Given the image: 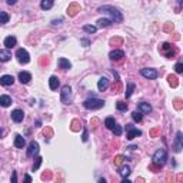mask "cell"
<instances>
[{
    "label": "cell",
    "instance_id": "1",
    "mask_svg": "<svg viewBox=\"0 0 183 183\" xmlns=\"http://www.w3.org/2000/svg\"><path fill=\"white\" fill-rule=\"evenodd\" d=\"M97 11L109 15L110 17H112V22L113 23H122V22H123V15H122V13H120V11L117 10L116 7H113V6H109V4H106V6H100Z\"/></svg>",
    "mask_w": 183,
    "mask_h": 183
},
{
    "label": "cell",
    "instance_id": "2",
    "mask_svg": "<svg viewBox=\"0 0 183 183\" xmlns=\"http://www.w3.org/2000/svg\"><path fill=\"white\" fill-rule=\"evenodd\" d=\"M153 164H156V166H159V168H162L164 163H166V160H168V152L164 149H159L155 152L153 155Z\"/></svg>",
    "mask_w": 183,
    "mask_h": 183
},
{
    "label": "cell",
    "instance_id": "3",
    "mask_svg": "<svg viewBox=\"0 0 183 183\" xmlns=\"http://www.w3.org/2000/svg\"><path fill=\"white\" fill-rule=\"evenodd\" d=\"M83 106L86 109H89V110H97V109H102L105 106V102L100 100V99H96V97H92V99L85 100Z\"/></svg>",
    "mask_w": 183,
    "mask_h": 183
},
{
    "label": "cell",
    "instance_id": "4",
    "mask_svg": "<svg viewBox=\"0 0 183 183\" xmlns=\"http://www.w3.org/2000/svg\"><path fill=\"white\" fill-rule=\"evenodd\" d=\"M16 57L19 60V63H22V64H27L30 62V56H29V53H27L26 49H17Z\"/></svg>",
    "mask_w": 183,
    "mask_h": 183
},
{
    "label": "cell",
    "instance_id": "5",
    "mask_svg": "<svg viewBox=\"0 0 183 183\" xmlns=\"http://www.w3.org/2000/svg\"><path fill=\"white\" fill-rule=\"evenodd\" d=\"M70 97H72V87L69 85L62 87V94H60V100L63 102L64 105H69L70 102Z\"/></svg>",
    "mask_w": 183,
    "mask_h": 183
},
{
    "label": "cell",
    "instance_id": "6",
    "mask_svg": "<svg viewBox=\"0 0 183 183\" xmlns=\"http://www.w3.org/2000/svg\"><path fill=\"white\" fill-rule=\"evenodd\" d=\"M39 152H40V146H39L37 142H30L29 143V147H27V156L29 157H34L37 156Z\"/></svg>",
    "mask_w": 183,
    "mask_h": 183
},
{
    "label": "cell",
    "instance_id": "7",
    "mask_svg": "<svg viewBox=\"0 0 183 183\" xmlns=\"http://www.w3.org/2000/svg\"><path fill=\"white\" fill-rule=\"evenodd\" d=\"M140 75L143 76L145 79H149V80H153V79H156L157 76H159V73H157L155 69H149V68H145L140 70Z\"/></svg>",
    "mask_w": 183,
    "mask_h": 183
},
{
    "label": "cell",
    "instance_id": "8",
    "mask_svg": "<svg viewBox=\"0 0 183 183\" xmlns=\"http://www.w3.org/2000/svg\"><path fill=\"white\" fill-rule=\"evenodd\" d=\"M10 115H11V120L16 122V123H20V122H23V119H24V113H23V110H20V109H15Z\"/></svg>",
    "mask_w": 183,
    "mask_h": 183
},
{
    "label": "cell",
    "instance_id": "9",
    "mask_svg": "<svg viewBox=\"0 0 183 183\" xmlns=\"http://www.w3.org/2000/svg\"><path fill=\"white\" fill-rule=\"evenodd\" d=\"M15 83V77L11 75H4L0 77V85L2 86H11Z\"/></svg>",
    "mask_w": 183,
    "mask_h": 183
},
{
    "label": "cell",
    "instance_id": "10",
    "mask_svg": "<svg viewBox=\"0 0 183 183\" xmlns=\"http://www.w3.org/2000/svg\"><path fill=\"white\" fill-rule=\"evenodd\" d=\"M11 59V53L9 49H2L0 50V63H6Z\"/></svg>",
    "mask_w": 183,
    "mask_h": 183
},
{
    "label": "cell",
    "instance_id": "11",
    "mask_svg": "<svg viewBox=\"0 0 183 183\" xmlns=\"http://www.w3.org/2000/svg\"><path fill=\"white\" fill-rule=\"evenodd\" d=\"M109 57H110V60H120L124 57V52L116 49V50H112V52L109 53Z\"/></svg>",
    "mask_w": 183,
    "mask_h": 183
},
{
    "label": "cell",
    "instance_id": "12",
    "mask_svg": "<svg viewBox=\"0 0 183 183\" xmlns=\"http://www.w3.org/2000/svg\"><path fill=\"white\" fill-rule=\"evenodd\" d=\"M60 86V80L57 76H50V79H49V87L52 90H57V87Z\"/></svg>",
    "mask_w": 183,
    "mask_h": 183
},
{
    "label": "cell",
    "instance_id": "13",
    "mask_svg": "<svg viewBox=\"0 0 183 183\" xmlns=\"http://www.w3.org/2000/svg\"><path fill=\"white\" fill-rule=\"evenodd\" d=\"M19 80H20V83H23V85H27V83L32 80V75H30L29 72H20Z\"/></svg>",
    "mask_w": 183,
    "mask_h": 183
},
{
    "label": "cell",
    "instance_id": "14",
    "mask_svg": "<svg viewBox=\"0 0 183 183\" xmlns=\"http://www.w3.org/2000/svg\"><path fill=\"white\" fill-rule=\"evenodd\" d=\"M57 64H59V68L63 69V70H69V69L72 68V63L68 59H64V57H60V59L57 60Z\"/></svg>",
    "mask_w": 183,
    "mask_h": 183
},
{
    "label": "cell",
    "instance_id": "15",
    "mask_svg": "<svg viewBox=\"0 0 183 183\" xmlns=\"http://www.w3.org/2000/svg\"><path fill=\"white\" fill-rule=\"evenodd\" d=\"M107 87H109V80L107 79L106 77L99 79V82H97V89H99V92H105Z\"/></svg>",
    "mask_w": 183,
    "mask_h": 183
},
{
    "label": "cell",
    "instance_id": "16",
    "mask_svg": "<svg viewBox=\"0 0 183 183\" xmlns=\"http://www.w3.org/2000/svg\"><path fill=\"white\" fill-rule=\"evenodd\" d=\"M137 110L140 113H150L152 112V106L149 103H146V102H142V103L137 105Z\"/></svg>",
    "mask_w": 183,
    "mask_h": 183
},
{
    "label": "cell",
    "instance_id": "17",
    "mask_svg": "<svg viewBox=\"0 0 183 183\" xmlns=\"http://www.w3.org/2000/svg\"><path fill=\"white\" fill-rule=\"evenodd\" d=\"M140 135H142V132L137 130V129H135V127H132L130 130H127V136H126V137L129 139V140H133V139H136L137 136H140Z\"/></svg>",
    "mask_w": 183,
    "mask_h": 183
},
{
    "label": "cell",
    "instance_id": "18",
    "mask_svg": "<svg viewBox=\"0 0 183 183\" xmlns=\"http://www.w3.org/2000/svg\"><path fill=\"white\" fill-rule=\"evenodd\" d=\"M182 150V132H177L176 133V142H175V152L179 153Z\"/></svg>",
    "mask_w": 183,
    "mask_h": 183
},
{
    "label": "cell",
    "instance_id": "19",
    "mask_svg": "<svg viewBox=\"0 0 183 183\" xmlns=\"http://www.w3.org/2000/svg\"><path fill=\"white\" fill-rule=\"evenodd\" d=\"M11 105V97L7 96V94H3V96H0V106L2 107H9Z\"/></svg>",
    "mask_w": 183,
    "mask_h": 183
},
{
    "label": "cell",
    "instance_id": "20",
    "mask_svg": "<svg viewBox=\"0 0 183 183\" xmlns=\"http://www.w3.org/2000/svg\"><path fill=\"white\" fill-rule=\"evenodd\" d=\"M16 43H17V40H16L15 36H9V37L4 39V46H6V49H11L15 47Z\"/></svg>",
    "mask_w": 183,
    "mask_h": 183
},
{
    "label": "cell",
    "instance_id": "21",
    "mask_svg": "<svg viewBox=\"0 0 183 183\" xmlns=\"http://www.w3.org/2000/svg\"><path fill=\"white\" fill-rule=\"evenodd\" d=\"M24 145H26V140H24V137H23L22 135H16V137H15V146H16V147L23 149V147H24Z\"/></svg>",
    "mask_w": 183,
    "mask_h": 183
},
{
    "label": "cell",
    "instance_id": "22",
    "mask_svg": "<svg viewBox=\"0 0 183 183\" xmlns=\"http://www.w3.org/2000/svg\"><path fill=\"white\" fill-rule=\"evenodd\" d=\"M53 7V0H41L40 3V9L41 10H49Z\"/></svg>",
    "mask_w": 183,
    "mask_h": 183
},
{
    "label": "cell",
    "instance_id": "23",
    "mask_svg": "<svg viewBox=\"0 0 183 183\" xmlns=\"http://www.w3.org/2000/svg\"><path fill=\"white\" fill-rule=\"evenodd\" d=\"M112 20H109V19H99L97 20V26L96 27H109V26H112Z\"/></svg>",
    "mask_w": 183,
    "mask_h": 183
},
{
    "label": "cell",
    "instance_id": "24",
    "mask_svg": "<svg viewBox=\"0 0 183 183\" xmlns=\"http://www.w3.org/2000/svg\"><path fill=\"white\" fill-rule=\"evenodd\" d=\"M130 168H129V166H126V164H124V166H122V168L119 169V175L122 176V177H127V176L130 175Z\"/></svg>",
    "mask_w": 183,
    "mask_h": 183
},
{
    "label": "cell",
    "instance_id": "25",
    "mask_svg": "<svg viewBox=\"0 0 183 183\" xmlns=\"http://www.w3.org/2000/svg\"><path fill=\"white\" fill-rule=\"evenodd\" d=\"M115 124H116L115 117H106V120H105V126L107 127V129H110V130H112L113 127H115Z\"/></svg>",
    "mask_w": 183,
    "mask_h": 183
},
{
    "label": "cell",
    "instance_id": "26",
    "mask_svg": "<svg viewBox=\"0 0 183 183\" xmlns=\"http://www.w3.org/2000/svg\"><path fill=\"white\" fill-rule=\"evenodd\" d=\"M133 90H135V83H127V89H126V92H124V96H126V99H129V97L132 96Z\"/></svg>",
    "mask_w": 183,
    "mask_h": 183
},
{
    "label": "cell",
    "instance_id": "27",
    "mask_svg": "<svg viewBox=\"0 0 183 183\" xmlns=\"http://www.w3.org/2000/svg\"><path fill=\"white\" fill-rule=\"evenodd\" d=\"M83 30H85V32H87V33H96V30H97V27L96 26H93V24H85V26H83Z\"/></svg>",
    "mask_w": 183,
    "mask_h": 183
},
{
    "label": "cell",
    "instance_id": "28",
    "mask_svg": "<svg viewBox=\"0 0 183 183\" xmlns=\"http://www.w3.org/2000/svg\"><path fill=\"white\" fill-rule=\"evenodd\" d=\"M116 109H117V110H120V112H126V110H127V105L124 103V102L119 100L117 103H116Z\"/></svg>",
    "mask_w": 183,
    "mask_h": 183
},
{
    "label": "cell",
    "instance_id": "29",
    "mask_svg": "<svg viewBox=\"0 0 183 183\" xmlns=\"http://www.w3.org/2000/svg\"><path fill=\"white\" fill-rule=\"evenodd\" d=\"M7 22H9V15L6 11H0V24H4Z\"/></svg>",
    "mask_w": 183,
    "mask_h": 183
},
{
    "label": "cell",
    "instance_id": "30",
    "mask_svg": "<svg viewBox=\"0 0 183 183\" xmlns=\"http://www.w3.org/2000/svg\"><path fill=\"white\" fill-rule=\"evenodd\" d=\"M132 119L135 120V122H140V120H142V113L139 112V110L137 112H133L132 113Z\"/></svg>",
    "mask_w": 183,
    "mask_h": 183
},
{
    "label": "cell",
    "instance_id": "31",
    "mask_svg": "<svg viewBox=\"0 0 183 183\" xmlns=\"http://www.w3.org/2000/svg\"><path fill=\"white\" fill-rule=\"evenodd\" d=\"M41 160H43V159H41L40 156H37V157H36V162H34V164H33V172H34V170H37V169L40 168Z\"/></svg>",
    "mask_w": 183,
    "mask_h": 183
},
{
    "label": "cell",
    "instance_id": "32",
    "mask_svg": "<svg viewBox=\"0 0 183 183\" xmlns=\"http://www.w3.org/2000/svg\"><path fill=\"white\" fill-rule=\"evenodd\" d=\"M112 130H113V133H115L116 136H120L122 133H123V129H122V126H116V124H115V127H113Z\"/></svg>",
    "mask_w": 183,
    "mask_h": 183
},
{
    "label": "cell",
    "instance_id": "33",
    "mask_svg": "<svg viewBox=\"0 0 183 183\" xmlns=\"http://www.w3.org/2000/svg\"><path fill=\"white\" fill-rule=\"evenodd\" d=\"M169 83H170V86H173V87H176L177 86V79L175 77V76H169Z\"/></svg>",
    "mask_w": 183,
    "mask_h": 183
},
{
    "label": "cell",
    "instance_id": "34",
    "mask_svg": "<svg viewBox=\"0 0 183 183\" xmlns=\"http://www.w3.org/2000/svg\"><path fill=\"white\" fill-rule=\"evenodd\" d=\"M175 70H176V73H182L183 72V64L182 63H176Z\"/></svg>",
    "mask_w": 183,
    "mask_h": 183
},
{
    "label": "cell",
    "instance_id": "35",
    "mask_svg": "<svg viewBox=\"0 0 183 183\" xmlns=\"http://www.w3.org/2000/svg\"><path fill=\"white\" fill-rule=\"evenodd\" d=\"M123 159H124L123 156H117V157H116V159H115V164H116V166H117V164H120V163H122V160H123Z\"/></svg>",
    "mask_w": 183,
    "mask_h": 183
},
{
    "label": "cell",
    "instance_id": "36",
    "mask_svg": "<svg viewBox=\"0 0 183 183\" xmlns=\"http://www.w3.org/2000/svg\"><path fill=\"white\" fill-rule=\"evenodd\" d=\"M11 183H16V182H17V173H16V172H13V175H11Z\"/></svg>",
    "mask_w": 183,
    "mask_h": 183
},
{
    "label": "cell",
    "instance_id": "37",
    "mask_svg": "<svg viewBox=\"0 0 183 183\" xmlns=\"http://www.w3.org/2000/svg\"><path fill=\"white\" fill-rule=\"evenodd\" d=\"M83 142H87V130H83V136H82Z\"/></svg>",
    "mask_w": 183,
    "mask_h": 183
},
{
    "label": "cell",
    "instance_id": "38",
    "mask_svg": "<svg viewBox=\"0 0 183 183\" xmlns=\"http://www.w3.org/2000/svg\"><path fill=\"white\" fill-rule=\"evenodd\" d=\"M62 22H63V20H62V19H54V20H53V22H52V24H60V23H62Z\"/></svg>",
    "mask_w": 183,
    "mask_h": 183
},
{
    "label": "cell",
    "instance_id": "39",
    "mask_svg": "<svg viewBox=\"0 0 183 183\" xmlns=\"http://www.w3.org/2000/svg\"><path fill=\"white\" fill-rule=\"evenodd\" d=\"M6 2H7V4L13 6V4H16V2H17V0H6Z\"/></svg>",
    "mask_w": 183,
    "mask_h": 183
},
{
    "label": "cell",
    "instance_id": "40",
    "mask_svg": "<svg viewBox=\"0 0 183 183\" xmlns=\"http://www.w3.org/2000/svg\"><path fill=\"white\" fill-rule=\"evenodd\" d=\"M82 43H83L85 46H86V47L89 46V40H87V39H83V40H82Z\"/></svg>",
    "mask_w": 183,
    "mask_h": 183
},
{
    "label": "cell",
    "instance_id": "41",
    "mask_svg": "<svg viewBox=\"0 0 183 183\" xmlns=\"http://www.w3.org/2000/svg\"><path fill=\"white\" fill-rule=\"evenodd\" d=\"M24 180H26V182H32V177H30L29 175H26L24 176Z\"/></svg>",
    "mask_w": 183,
    "mask_h": 183
},
{
    "label": "cell",
    "instance_id": "42",
    "mask_svg": "<svg viewBox=\"0 0 183 183\" xmlns=\"http://www.w3.org/2000/svg\"><path fill=\"white\" fill-rule=\"evenodd\" d=\"M127 149H130V150H135V149H137V146H129Z\"/></svg>",
    "mask_w": 183,
    "mask_h": 183
},
{
    "label": "cell",
    "instance_id": "43",
    "mask_svg": "<svg viewBox=\"0 0 183 183\" xmlns=\"http://www.w3.org/2000/svg\"><path fill=\"white\" fill-rule=\"evenodd\" d=\"M132 127H133V126H132V124H126V130H130Z\"/></svg>",
    "mask_w": 183,
    "mask_h": 183
},
{
    "label": "cell",
    "instance_id": "44",
    "mask_svg": "<svg viewBox=\"0 0 183 183\" xmlns=\"http://www.w3.org/2000/svg\"><path fill=\"white\" fill-rule=\"evenodd\" d=\"M3 132H4L3 129H0V137H2V136H3Z\"/></svg>",
    "mask_w": 183,
    "mask_h": 183
},
{
    "label": "cell",
    "instance_id": "45",
    "mask_svg": "<svg viewBox=\"0 0 183 183\" xmlns=\"http://www.w3.org/2000/svg\"><path fill=\"white\" fill-rule=\"evenodd\" d=\"M182 2H183V0H177V3H179V4H182Z\"/></svg>",
    "mask_w": 183,
    "mask_h": 183
}]
</instances>
